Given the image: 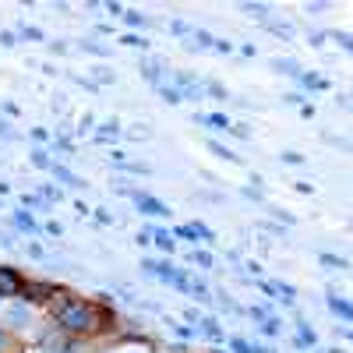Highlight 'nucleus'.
I'll use <instances>...</instances> for the list:
<instances>
[{"label": "nucleus", "instance_id": "nucleus-1", "mask_svg": "<svg viewBox=\"0 0 353 353\" xmlns=\"http://www.w3.org/2000/svg\"><path fill=\"white\" fill-rule=\"evenodd\" d=\"M64 304H68V307H61V311H57V321H61V325H64L68 332H78V336H85V332H96V329H99L103 311H99L96 304L78 301V297H71V293H64Z\"/></svg>", "mask_w": 353, "mask_h": 353}, {"label": "nucleus", "instance_id": "nucleus-2", "mask_svg": "<svg viewBox=\"0 0 353 353\" xmlns=\"http://www.w3.org/2000/svg\"><path fill=\"white\" fill-rule=\"evenodd\" d=\"M21 290V279L8 269H0V293H18Z\"/></svg>", "mask_w": 353, "mask_h": 353}]
</instances>
